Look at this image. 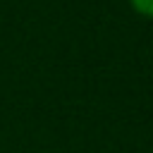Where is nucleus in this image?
Listing matches in <instances>:
<instances>
[{"label":"nucleus","instance_id":"1","mask_svg":"<svg viewBox=\"0 0 153 153\" xmlns=\"http://www.w3.org/2000/svg\"><path fill=\"white\" fill-rule=\"evenodd\" d=\"M129 2H131V7H134L139 14L153 19V0H129Z\"/></svg>","mask_w":153,"mask_h":153}]
</instances>
